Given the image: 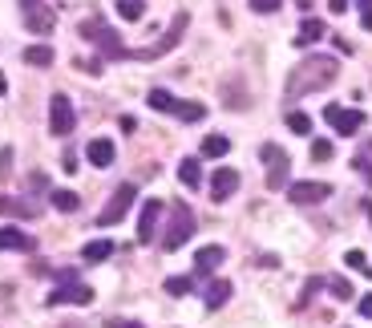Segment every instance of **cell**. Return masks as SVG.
<instances>
[{
  "label": "cell",
  "instance_id": "obj_30",
  "mask_svg": "<svg viewBox=\"0 0 372 328\" xmlns=\"http://www.w3.org/2000/svg\"><path fill=\"white\" fill-rule=\"evenodd\" d=\"M288 130L291 134H312V118L300 114V110H291V114H288Z\"/></svg>",
  "mask_w": 372,
  "mask_h": 328
},
{
  "label": "cell",
  "instance_id": "obj_33",
  "mask_svg": "<svg viewBox=\"0 0 372 328\" xmlns=\"http://www.w3.org/2000/svg\"><path fill=\"white\" fill-rule=\"evenodd\" d=\"M0 179H13V146L0 150Z\"/></svg>",
  "mask_w": 372,
  "mask_h": 328
},
{
  "label": "cell",
  "instance_id": "obj_21",
  "mask_svg": "<svg viewBox=\"0 0 372 328\" xmlns=\"http://www.w3.org/2000/svg\"><path fill=\"white\" fill-rule=\"evenodd\" d=\"M110 256H113L110 239H94V244L81 247V260H85V263H101V260H110Z\"/></svg>",
  "mask_w": 372,
  "mask_h": 328
},
{
  "label": "cell",
  "instance_id": "obj_3",
  "mask_svg": "<svg viewBox=\"0 0 372 328\" xmlns=\"http://www.w3.org/2000/svg\"><path fill=\"white\" fill-rule=\"evenodd\" d=\"M81 37L94 45L101 57H110V61H126V45H122V37L113 33L110 25L101 17H89V20H81Z\"/></svg>",
  "mask_w": 372,
  "mask_h": 328
},
{
  "label": "cell",
  "instance_id": "obj_37",
  "mask_svg": "<svg viewBox=\"0 0 372 328\" xmlns=\"http://www.w3.org/2000/svg\"><path fill=\"white\" fill-rule=\"evenodd\" d=\"M105 328H146V324H138V320H110Z\"/></svg>",
  "mask_w": 372,
  "mask_h": 328
},
{
  "label": "cell",
  "instance_id": "obj_18",
  "mask_svg": "<svg viewBox=\"0 0 372 328\" xmlns=\"http://www.w3.org/2000/svg\"><path fill=\"white\" fill-rule=\"evenodd\" d=\"M0 251H32V239L20 227H0Z\"/></svg>",
  "mask_w": 372,
  "mask_h": 328
},
{
  "label": "cell",
  "instance_id": "obj_35",
  "mask_svg": "<svg viewBox=\"0 0 372 328\" xmlns=\"http://www.w3.org/2000/svg\"><path fill=\"white\" fill-rule=\"evenodd\" d=\"M356 175H360V179H364V182H368V187H372V163H368V158H364V154H360V158H356Z\"/></svg>",
  "mask_w": 372,
  "mask_h": 328
},
{
  "label": "cell",
  "instance_id": "obj_23",
  "mask_svg": "<svg viewBox=\"0 0 372 328\" xmlns=\"http://www.w3.org/2000/svg\"><path fill=\"white\" fill-rule=\"evenodd\" d=\"M174 114L182 118V122H203V118H207V106H203V101H174Z\"/></svg>",
  "mask_w": 372,
  "mask_h": 328
},
{
  "label": "cell",
  "instance_id": "obj_16",
  "mask_svg": "<svg viewBox=\"0 0 372 328\" xmlns=\"http://www.w3.org/2000/svg\"><path fill=\"white\" fill-rule=\"evenodd\" d=\"M328 37V29H323L320 17H304V25H300V37H295V45L300 49H307V45H316V41H323Z\"/></svg>",
  "mask_w": 372,
  "mask_h": 328
},
{
  "label": "cell",
  "instance_id": "obj_2",
  "mask_svg": "<svg viewBox=\"0 0 372 328\" xmlns=\"http://www.w3.org/2000/svg\"><path fill=\"white\" fill-rule=\"evenodd\" d=\"M186 25H191V13L182 8V13H174L170 29L162 33V41L146 45V49H126V61H158V57H166L170 49H178V41H182V33H186Z\"/></svg>",
  "mask_w": 372,
  "mask_h": 328
},
{
  "label": "cell",
  "instance_id": "obj_6",
  "mask_svg": "<svg viewBox=\"0 0 372 328\" xmlns=\"http://www.w3.org/2000/svg\"><path fill=\"white\" fill-rule=\"evenodd\" d=\"M259 158L267 163V191H283V182H288V175H291L288 150H279L275 142H267V146L259 150Z\"/></svg>",
  "mask_w": 372,
  "mask_h": 328
},
{
  "label": "cell",
  "instance_id": "obj_32",
  "mask_svg": "<svg viewBox=\"0 0 372 328\" xmlns=\"http://www.w3.org/2000/svg\"><path fill=\"white\" fill-rule=\"evenodd\" d=\"M328 288L336 292V300H348V296H356V292H352V284H348L344 276H332V279H328Z\"/></svg>",
  "mask_w": 372,
  "mask_h": 328
},
{
  "label": "cell",
  "instance_id": "obj_34",
  "mask_svg": "<svg viewBox=\"0 0 372 328\" xmlns=\"http://www.w3.org/2000/svg\"><path fill=\"white\" fill-rule=\"evenodd\" d=\"M275 8H283V0H251V13H275Z\"/></svg>",
  "mask_w": 372,
  "mask_h": 328
},
{
  "label": "cell",
  "instance_id": "obj_13",
  "mask_svg": "<svg viewBox=\"0 0 372 328\" xmlns=\"http://www.w3.org/2000/svg\"><path fill=\"white\" fill-rule=\"evenodd\" d=\"M235 191H239V170L219 166V170H214V179H210V195H214V198H231Z\"/></svg>",
  "mask_w": 372,
  "mask_h": 328
},
{
  "label": "cell",
  "instance_id": "obj_24",
  "mask_svg": "<svg viewBox=\"0 0 372 328\" xmlns=\"http://www.w3.org/2000/svg\"><path fill=\"white\" fill-rule=\"evenodd\" d=\"M223 94H226V106H231V110H243V106H247V94H243L239 77H226V82H223Z\"/></svg>",
  "mask_w": 372,
  "mask_h": 328
},
{
  "label": "cell",
  "instance_id": "obj_28",
  "mask_svg": "<svg viewBox=\"0 0 372 328\" xmlns=\"http://www.w3.org/2000/svg\"><path fill=\"white\" fill-rule=\"evenodd\" d=\"M49 198H53V207H57V211H77V207H81V198L73 195V191H53Z\"/></svg>",
  "mask_w": 372,
  "mask_h": 328
},
{
  "label": "cell",
  "instance_id": "obj_19",
  "mask_svg": "<svg viewBox=\"0 0 372 328\" xmlns=\"http://www.w3.org/2000/svg\"><path fill=\"white\" fill-rule=\"evenodd\" d=\"M25 65H37V69H49L53 61H57V53L49 49V45H25Z\"/></svg>",
  "mask_w": 372,
  "mask_h": 328
},
{
  "label": "cell",
  "instance_id": "obj_31",
  "mask_svg": "<svg viewBox=\"0 0 372 328\" xmlns=\"http://www.w3.org/2000/svg\"><path fill=\"white\" fill-rule=\"evenodd\" d=\"M328 158H332V142L328 138H316L312 142V163H328Z\"/></svg>",
  "mask_w": 372,
  "mask_h": 328
},
{
  "label": "cell",
  "instance_id": "obj_40",
  "mask_svg": "<svg viewBox=\"0 0 372 328\" xmlns=\"http://www.w3.org/2000/svg\"><path fill=\"white\" fill-rule=\"evenodd\" d=\"M328 8H332V13H344V8H348V0H332Z\"/></svg>",
  "mask_w": 372,
  "mask_h": 328
},
{
  "label": "cell",
  "instance_id": "obj_26",
  "mask_svg": "<svg viewBox=\"0 0 372 328\" xmlns=\"http://www.w3.org/2000/svg\"><path fill=\"white\" fill-rule=\"evenodd\" d=\"M117 13H122V20H142L146 0H117Z\"/></svg>",
  "mask_w": 372,
  "mask_h": 328
},
{
  "label": "cell",
  "instance_id": "obj_27",
  "mask_svg": "<svg viewBox=\"0 0 372 328\" xmlns=\"http://www.w3.org/2000/svg\"><path fill=\"white\" fill-rule=\"evenodd\" d=\"M150 106H154V110H162V114H174V101L178 98H170V94H166V89H150Z\"/></svg>",
  "mask_w": 372,
  "mask_h": 328
},
{
  "label": "cell",
  "instance_id": "obj_36",
  "mask_svg": "<svg viewBox=\"0 0 372 328\" xmlns=\"http://www.w3.org/2000/svg\"><path fill=\"white\" fill-rule=\"evenodd\" d=\"M344 263H348V267H356V272H364V267H368L364 251H348V256H344Z\"/></svg>",
  "mask_w": 372,
  "mask_h": 328
},
{
  "label": "cell",
  "instance_id": "obj_8",
  "mask_svg": "<svg viewBox=\"0 0 372 328\" xmlns=\"http://www.w3.org/2000/svg\"><path fill=\"white\" fill-rule=\"evenodd\" d=\"M45 304L49 308H57V304H94V288H85L77 279H65V284H57V288L45 296Z\"/></svg>",
  "mask_w": 372,
  "mask_h": 328
},
{
  "label": "cell",
  "instance_id": "obj_4",
  "mask_svg": "<svg viewBox=\"0 0 372 328\" xmlns=\"http://www.w3.org/2000/svg\"><path fill=\"white\" fill-rule=\"evenodd\" d=\"M191 235H194V211L186 203H174V207H170V227L162 235V247H166V251H178Z\"/></svg>",
  "mask_w": 372,
  "mask_h": 328
},
{
  "label": "cell",
  "instance_id": "obj_7",
  "mask_svg": "<svg viewBox=\"0 0 372 328\" xmlns=\"http://www.w3.org/2000/svg\"><path fill=\"white\" fill-rule=\"evenodd\" d=\"M73 126H77V114H73V101L65 98V94H57V98L49 101V134H57V138H65V134H73Z\"/></svg>",
  "mask_w": 372,
  "mask_h": 328
},
{
  "label": "cell",
  "instance_id": "obj_43",
  "mask_svg": "<svg viewBox=\"0 0 372 328\" xmlns=\"http://www.w3.org/2000/svg\"><path fill=\"white\" fill-rule=\"evenodd\" d=\"M360 4H364V8H372V0H360Z\"/></svg>",
  "mask_w": 372,
  "mask_h": 328
},
{
  "label": "cell",
  "instance_id": "obj_9",
  "mask_svg": "<svg viewBox=\"0 0 372 328\" xmlns=\"http://www.w3.org/2000/svg\"><path fill=\"white\" fill-rule=\"evenodd\" d=\"M328 195H332V182H316V179H307V182H291V187H288V198H291V203H300V207L323 203Z\"/></svg>",
  "mask_w": 372,
  "mask_h": 328
},
{
  "label": "cell",
  "instance_id": "obj_12",
  "mask_svg": "<svg viewBox=\"0 0 372 328\" xmlns=\"http://www.w3.org/2000/svg\"><path fill=\"white\" fill-rule=\"evenodd\" d=\"M158 215H162V203L158 198H146L142 207V219H138V244H154V231H158Z\"/></svg>",
  "mask_w": 372,
  "mask_h": 328
},
{
  "label": "cell",
  "instance_id": "obj_14",
  "mask_svg": "<svg viewBox=\"0 0 372 328\" xmlns=\"http://www.w3.org/2000/svg\"><path fill=\"white\" fill-rule=\"evenodd\" d=\"M0 215H13V219H37L41 207L32 198H13V195H0Z\"/></svg>",
  "mask_w": 372,
  "mask_h": 328
},
{
  "label": "cell",
  "instance_id": "obj_22",
  "mask_svg": "<svg viewBox=\"0 0 372 328\" xmlns=\"http://www.w3.org/2000/svg\"><path fill=\"white\" fill-rule=\"evenodd\" d=\"M226 300H231V279H214L207 288V308L214 312V308H223Z\"/></svg>",
  "mask_w": 372,
  "mask_h": 328
},
{
  "label": "cell",
  "instance_id": "obj_11",
  "mask_svg": "<svg viewBox=\"0 0 372 328\" xmlns=\"http://www.w3.org/2000/svg\"><path fill=\"white\" fill-rule=\"evenodd\" d=\"M25 25H29V29H32L37 37H45V33H53V29H57V13L49 8L45 0H41V4L25 8Z\"/></svg>",
  "mask_w": 372,
  "mask_h": 328
},
{
  "label": "cell",
  "instance_id": "obj_38",
  "mask_svg": "<svg viewBox=\"0 0 372 328\" xmlns=\"http://www.w3.org/2000/svg\"><path fill=\"white\" fill-rule=\"evenodd\" d=\"M360 316H368V320H372V292L360 300Z\"/></svg>",
  "mask_w": 372,
  "mask_h": 328
},
{
  "label": "cell",
  "instance_id": "obj_20",
  "mask_svg": "<svg viewBox=\"0 0 372 328\" xmlns=\"http://www.w3.org/2000/svg\"><path fill=\"white\" fill-rule=\"evenodd\" d=\"M178 182H182L186 191H194V187L203 182V170H198V158H182V163H178Z\"/></svg>",
  "mask_w": 372,
  "mask_h": 328
},
{
  "label": "cell",
  "instance_id": "obj_1",
  "mask_svg": "<svg viewBox=\"0 0 372 328\" xmlns=\"http://www.w3.org/2000/svg\"><path fill=\"white\" fill-rule=\"evenodd\" d=\"M336 77H340L336 57H332V53H312V57H304V61L288 73L283 94H288V101H300V98H307V94H316V89H328Z\"/></svg>",
  "mask_w": 372,
  "mask_h": 328
},
{
  "label": "cell",
  "instance_id": "obj_39",
  "mask_svg": "<svg viewBox=\"0 0 372 328\" xmlns=\"http://www.w3.org/2000/svg\"><path fill=\"white\" fill-rule=\"evenodd\" d=\"M360 25H364V29L372 33V8H364V13H360Z\"/></svg>",
  "mask_w": 372,
  "mask_h": 328
},
{
  "label": "cell",
  "instance_id": "obj_17",
  "mask_svg": "<svg viewBox=\"0 0 372 328\" xmlns=\"http://www.w3.org/2000/svg\"><path fill=\"white\" fill-rule=\"evenodd\" d=\"M223 260H226V251H223L219 244H210V247H198V256H194V267H198L203 276H210V272H214V267H219Z\"/></svg>",
  "mask_w": 372,
  "mask_h": 328
},
{
  "label": "cell",
  "instance_id": "obj_25",
  "mask_svg": "<svg viewBox=\"0 0 372 328\" xmlns=\"http://www.w3.org/2000/svg\"><path fill=\"white\" fill-rule=\"evenodd\" d=\"M226 150H231V142H226L223 134H210L207 142H203V154H207V158H223Z\"/></svg>",
  "mask_w": 372,
  "mask_h": 328
},
{
  "label": "cell",
  "instance_id": "obj_10",
  "mask_svg": "<svg viewBox=\"0 0 372 328\" xmlns=\"http://www.w3.org/2000/svg\"><path fill=\"white\" fill-rule=\"evenodd\" d=\"M323 122H328L336 134L364 130V114H360V110H344V106H328V110H323Z\"/></svg>",
  "mask_w": 372,
  "mask_h": 328
},
{
  "label": "cell",
  "instance_id": "obj_15",
  "mask_svg": "<svg viewBox=\"0 0 372 328\" xmlns=\"http://www.w3.org/2000/svg\"><path fill=\"white\" fill-rule=\"evenodd\" d=\"M113 142L110 138H94L89 142V150H85V158H89V166H97V170H105V166H113Z\"/></svg>",
  "mask_w": 372,
  "mask_h": 328
},
{
  "label": "cell",
  "instance_id": "obj_41",
  "mask_svg": "<svg viewBox=\"0 0 372 328\" xmlns=\"http://www.w3.org/2000/svg\"><path fill=\"white\" fill-rule=\"evenodd\" d=\"M32 4H41V0H20V13H25V8H32Z\"/></svg>",
  "mask_w": 372,
  "mask_h": 328
},
{
  "label": "cell",
  "instance_id": "obj_42",
  "mask_svg": "<svg viewBox=\"0 0 372 328\" xmlns=\"http://www.w3.org/2000/svg\"><path fill=\"white\" fill-rule=\"evenodd\" d=\"M4 89H8V82H4V73H0V94H4Z\"/></svg>",
  "mask_w": 372,
  "mask_h": 328
},
{
  "label": "cell",
  "instance_id": "obj_5",
  "mask_svg": "<svg viewBox=\"0 0 372 328\" xmlns=\"http://www.w3.org/2000/svg\"><path fill=\"white\" fill-rule=\"evenodd\" d=\"M134 198H138V187H134V182H122V187L110 195L105 211L97 215V227H113V223H122V219L129 215V207H134Z\"/></svg>",
  "mask_w": 372,
  "mask_h": 328
},
{
  "label": "cell",
  "instance_id": "obj_29",
  "mask_svg": "<svg viewBox=\"0 0 372 328\" xmlns=\"http://www.w3.org/2000/svg\"><path fill=\"white\" fill-rule=\"evenodd\" d=\"M166 292H170V296H191L194 292V279L191 276H170V279H166Z\"/></svg>",
  "mask_w": 372,
  "mask_h": 328
}]
</instances>
